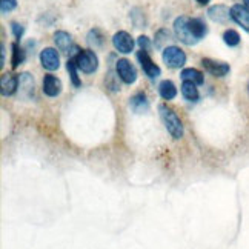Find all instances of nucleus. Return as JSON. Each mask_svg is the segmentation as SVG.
I'll use <instances>...</instances> for the list:
<instances>
[{
    "label": "nucleus",
    "mask_w": 249,
    "mask_h": 249,
    "mask_svg": "<svg viewBox=\"0 0 249 249\" xmlns=\"http://www.w3.org/2000/svg\"><path fill=\"white\" fill-rule=\"evenodd\" d=\"M159 114L160 119L163 122L165 128L176 140L183 137V123L178 119V116L174 112V109H171L166 105H159Z\"/></svg>",
    "instance_id": "f257e3e1"
},
{
    "label": "nucleus",
    "mask_w": 249,
    "mask_h": 249,
    "mask_svg": "<svg viewBox=\"0 0 249 249\" xmlns=\"http://www.w3.org/2000/svg\"><path fill=\"white\" fill-rule=\"evenodd\" d=\"M174 34L177 40L188 46H193L198 42L193 34V30H191V17L188 16H180L174 20Z\"/></svg>",
    "instance_id": "f03ea898"
},
{
    "label": "nucleus",
    "mask_w": 249,
    "mask_h": 249,
    "mask_svg": "<svg viewBox=\"0 0 249 249\" xmlns=\"http://www.w3.org/2000/svg\"><path fill=\"white\" fill-rule=\"evenodd\" d=\"M77 68L85 74H92L99 68V57L92 50H80L77 55H74Z\"/></svg>",
    "instance_id": "7ed1b4c3"
},
{
    "label": "nucleus",
    "mask_w": 249,
    "mask_h": 249,
    "mask_svg": "<svg viewBox=\"0 0 249 249\" xmlns=\"http://www.w3.org/2000/svg\"><path fill=\"white\" fill-rule=\"evenodd\" d=\"M163 62L166 63L168 68H172V70H178L181 66H185L186 63V54L180 50L178 46H166L163 50Z\"/></svg>",
    "instance_id": "20e7f679"
},
{
    "label": "nucleus",
    "mask_w": 249,
    "mask_h": 249,
    "mask_svg": "<svg viewBox=\"0 0 249 249\" xmlns=\"http://www.w3.org/2000/svg\"><path fill=\"white\" fill-rule=\"evenodd\" d=\"M116 71H117L119 79L123 83H126V85L136 83V80H137V70H136V66H134L128 59L117 60L116 62Z\"/></svg>",
    "instance_id": "39448f33"
},
{
    "label": "nucleus",
    "mask_w": 249,
    "mask_h": 249,
    "mask_svg": "<svg viewBox=\"0 0 249 249\" xmlns=\"http://www.w3.org/2000/svg\"><path fill=\"white\" fill-rule=\"evenodd\" d=\"M137 60H139V63L142 66L143 72H145L149 79H157L159 75L161 74V70L154 63V60H152L151 57H149V53L140 50L137 53Z\"/></svg>",
    "instance_id": "423d86ee"
},
{
    "label": "nucleus",
    "mask_w": 249,
    "mask_h": 249,
    "mask_svg": "<svg viewBox=\"0 0 249 249\" xmlns=\"http://www.w3.org/2000/svg\"><path fill=\"white\" fill-rule=\"evenodd\" d=\"M112 45L114 48L122 53V54H129L132 50H134V45H136V42H134L132 36L126 31H119L114 34L112 37Z\"/></svg>",
    "instance_id": "0eeeda50"
},
{
    "label": "nucleus",
    "mask_w": 249,
    "mask_h": 249,
    "mask_svg": "<svg viewBox=\"0 0 249 249\" xmlns=\"http://www.w3.org/2000/svg\"><path fill=\"white\" fill-rule=\"evenodd\" d=\"M40 63L46 71H55L60 66V55L54 48H45L40 51Z\"/></svg>",
    "instance_id": "6e6552de"
},
{
    "label": "nucleus",
    "mask_w": 249,
    "mask_h": 249,
    "mask_svg": "<svg viewBox=\"0 0 249 249\" xmlns=\"http://www.w3.org/2000/svg\"><path fill=\"white\" fill-rule=\"evenodd\" d=\"M202 65L203 68L209 72L213 74L214 77H225V75L231 71V68H229V65L225 63V62H218V60H213V59H208V57H205V59H202Z\"/></svg>",
    "instance_id": "1a4fd4ad"
},
{
    "label": "nucleus",
    "mask_w": 249,
    "mask_h": 249,
    "mask_svg": "<svg viewBox=\"0 0 249 249\" xmlns=\"http://www.w3.org/2000/svg\"><path fill=\"white\" fill-rule=\"evenodd\" d=\"M62 88H63V85L59 77H55L53 74H46L43 77L42 89L48 97H57V95L62 92Z\"/></svg>",
    "instance_id": "9d476101"
},
{
    "label": "nucleus",
    "mask_w": 249,
    "mask_h": 249,
    "mask_svg": "<svg viewBox=\"0 0 249 249\" xmlns=\"http://www.w3.org/2000/svg\"><path fill=\"white\" fill-rule=\"evenodd\" d=\"M231 18L237 25H240L245 31L249 33V9L245 5L237 3L231 6Z\"/></svg>",
    "instance_id": "9b49d317"
},
{
    "label": "nucleus",
    "mask_w": 249,
    "mask_h": 249,
    "mask_svg": "<svg viewBox=\"0 0 249 249\" xmlns=\"http://www.w3.org/2000/svg\"><path fill=\"white\" fill-rule=\"evenodd\" d=\"M208 17L215 23H226L231 18V8L225 5H215L208 9Z\"/></svg>",
    "instance_id": "f8f14e48"
},
{
    "label": "nucleus",
    "mask_w": 249,
    "mask_h": 249,
    "mask_svg": "<svg viewBox=\"0 0 249 249\" xmlns=\"http://www.w3.org/2000/svg\"><path fill=\"white\" fill-rule=\"evenodd\" d=\"M54 43L65 54H71L72 50L75 48L71 34H68L66 31H57V33H54Z\"/></svg>",
    "instance_id": "ddd939ff"
},
{
    "label": "nucleus",
    "mask_w": 249,
    "mask_h": 249,
    "mask_svg": "<svg viewBox=\"0 0 249 249\" xmlns=\"http://www.w3.org/2000/svg\"><path fill=\"white\" fill-rule=\"evenodd\" d=\"M0 86H2V95L3 97H9L18 89V77L13 74H3L2 80H0Z\"/></svg>",
    "instance_id": "4468645a"
},
{
    "label": "nucleus",
    "mask_w": 249,
    "mask_h": 249,
    "mask_svg": "<svg viewBox=\"0 0 249 249\" xmlns=\"http://www.w3.org/2000/svg\"><path fill=\"white\" fill-rule=\"evenodd\" d=\"M18 89H20L22 95H25V97H31L34 94V80L31 74H20V77H18Z\"/></svg>",
    "instance_id": "2eb2a0df"
},
{
    "label": "nucleus",
    "mask_w": 249,
    "mask_h": 249,
    "mask_svg": "<svg viewBox=\"0 0 249 249\" xmlns=\"http://www.w3.org/2000/svg\"><path fill=\"white\" fill-rule=\"evenodd\" d=\"M180 91H181V95H183L188 102H197L200 99L198 88L193 82H183L180 86Z\"/></svg>",
    "instance_id": "dca6fc26"
},
{
    "label": "nucleus",
    "mask_w": 249,
    "mask_h": 249,
    "mask_svg": "<svg viewBox=\"0 0 249 249\" xmlns=\"http://www.w3.org/2000/svg\"><path fill=\"white\" fill-rule=\"evenodd\" d=\"M159 94H160V97L163 99V100H172V99H176L177 88H176L174 82H171V80L160 82V85H159Z\"/></svg>",
    "instance_id": "f3484780"
},
{
    "label": "nucleus",
    "mask_w": 249,
    "mask_h": 249,
    "mask_svg": "<svg viewBox=\"0 0 249 249\" xmlns=\"http://www.w3.org/2000/svg\"><path fill=\"white\" fill-rule=\"evenodd\" d=\"M129 105H131V108L136 112L146 111L149 108V102H148V97H146L145 92L134 94L132 97H131V100H129Z\"/></svg>",
    "instance_id": "a211bd4d"
},
{
    "label": "nucleus",
    "mask_w": 249,
    "mask_h": 249,
    "mask_svg": "<svg viewBox=\"0 0 249 249\" xmlns=\"http://www.w3.org/2000/svg\"><path fill=\"white\" fill-rule=\"evenodd\" d=\"M180 77L183 82H193L196 85H203V82H205L203 72H200L196 68H185L180 72Z\"/></svg>",
    "instance_id": "6ab92c4d"
},
{
    "label": "nucleus",
    "mask_w": 249,
    "mask_h": 249,
    "mask_svg": "<svg viewBox=\"0 0 249 249\" xmlns=\"http://www.w3.org/2000/svg\"><path fill=\"white\" fill-rule=\"evenodd\" d=\"M191 30H193V34L196 36L197 40H202L203 37L206 36V33H208V26H206V23L202 20V18L193 17V18H191Z\"/></svg>",
    "instance_id": "aec40b11"
},
{
    "label": "nucleus",
    "mask_w": 249,
    "mask_h": 249,
    "mask_svg": "<svg viewBox=\"0 0 249 249\" xmlns=\"http://www.w3.org/2000/svg\"><path fill=\"white\" fill-rule=\"evenodd\" d=\"M66 70H68L70 72V77H71V82L72 85L75 86V88H79V86L82 85V80L79 77V72H77V63H75V59L74 57H70L68 62H66Z\"/></svg>",
    "instance_id": "412c9836"
},
{
    "label": "nucleus",
    "mask_w": 249,
    "mask_h": 249,
    "mask_svg": "<svg viewBox=\"0 0 249 249\" xmlns=\"http://www.w3.org/2000/svg\"><path fill=\"white\" fill-rule=\"evenodd\" d=\"M11 50H13V57H11V66L16 70L18 65H22L26 59V54L23 48L18 46V43H13L11 45Z\"/></svg>",
    "instance_id": "4be33fe9"
},
{
    "label": "nucleus",
    "mask_w": 249,
    "mask_h": 249,
    "mask_svg": "<svg viewBox=\"0 0 249 249\" xmlns=\"http://www.w3.org/2000/svg\"><path fill=\"white\" fill-rule=\"evenodd\" d=\"M86 40H88V43L91 46H94V48H102L103 46V42H105V37H103L102 31L95 28V30H91L88 33V37H86Z\"/></svg>",
    "instance_id": "5701e85b"
},
{
    "label": "nucleus",
    "mask_w": 249,
    "mask_h": 249,
    "mask_svg": "<svg viewBox=\"0 0 249 249\" xmlns=\"http://www.w3.org/2000/svg\"><path fill=\"white\" fill-rule=\"evenodd\" d=\"M169 40H172V36H171V33L168 31V30H165V28H161V30H159L157 33H156V48L157 50H161Z\"/></svg>",
    "instance_id": "b1692460"
},
{
    "label": "nucleus",
    "mask_w": 249,
    "mask_h": 249,
    "mask_svg": "<svg viewBox=\"0 0 249 249\" xmlns=\"http://www.w3.org/2000/svg\"><path fill=\"white\" fill-rule=\"evenodd\" d=\"M223 42L228 45V46H237L240 43V34H238L235 30H226L223 33Z\"/></svg>",
    "instance_id": "393cba45"
},
{
    "label": "nucleus",
    "mask_w": 249,
    "mask_h": 249,
    "mask_svg": "<svg viewBox=\"0 0 249 249\" xmlns=\"http://www.w3.org/2000/svg\"><path fill=\"white\" fill-rule=\"evenodd\" d=\"M17 6V0H0V9H2V14L11 13L13 9Z\"/></svg>",
    "instance_id": "a878e982"
},
{
    "label": "nucleus",
    "mask_w": 249,
    "mask_h": 249,
    "mask_svg": "<svg viewBox=\"0 0 249 249\" xmlns=\"http://www.w3.org/2000/svg\"><path fill=\"white\" fill-rule=\"evenodd\" d=\"M11 31H13V36L16 37L17 40H20L23 34H25V26L20 25V23H17V22H13L11 23Z\"/></svg>",
    "instance_id": "bb28decb"
},
{
    "label": "nucleus",
    "mask_w": 249,
    "mask_h": 249,
    "mask_svg": "<svg viewBox=\"0 0 249 249\" xmlns=\"http://www.w3.org/2000/svg\"><path fill=\"white\" fill-rule=\"evenodd\" d=\"M137 43H139V46H140V50L149 53V50H151V42H149V39H148L146 36H140V37H139V40H137Z\"/></svg>",
    "instance_id": "cd10ccee"
},
{
    "label": "nucleus",
    "mask_w": 249,
    "mask_h": 249,
    "mask_svg": "<svg viewBox=\"0 0 249 249\" xmlns=\"http://www.w3.org/2000/svg\"><path fill=\"white\" fill-rule=\"evenodd\" d=\"M0 65H5V45L2 43V63H0Z\"/></svg>",
    "instance_id": "c85d7f7f"
},
{
    "label": "nucleus",
    "mask_w": 249,
    "mask_h": 249,
    "mask_svg": "<svg viewBox=\"0 0 249 249\" xmlns=\"http://www.w3.org/2000/svg\"><path fill=\"white\" fill-rule=\"evenodd\" d=\"M196 2L198 3V5H202V6H205V5H208L211 0H196Z\"/></svg>",
    "instance_id": "c756f323"
},
{
    "label": "nucleus",
    "mask_w": 249,
    "mask_h": 249,
    "mask_svg": "<svg viewBox=\"0 0 249 249\" xmlns=\"http://www.w3.org/2000/svg\"><path fill=\"white\" fill-rule=\"evenodd\" d=\"M243 3H245V6L249 9V0H243Z\"/></svg>",
    "instance_id": "7c9ffc66"
},
{
    "label": "nucleus",
    "mask_w": 249,
    "mask_h": 249,
    "mask_svg": "<svg viewBox=\"0 0 249 249\" xmlns=\"http://www.w3.org/2000/svg\"><path fill=\"white\" fill-rule=\"evenodd\" d=\"M248 91H249V83H248Z\"/></svg>",
    "instance_id": "2f4dec72"
}]
</instances>
